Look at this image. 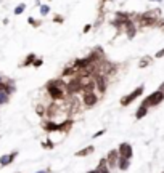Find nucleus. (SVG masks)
Wrapping results in <instances>:
<instances>
[{
  "label": "nucleus",
  "instance_id": "obj_28",
  "mask_svg": "<svg viewBox=\"0 0 164 173\" xmlns=\"http://www.w3.org/2000/svg\"><path fill=\"white\" fill-rule=\"evenodd\" d=\"M159 91L164 95V83H161V85H159Z\"/></svg>",
  "mask_w": 164,
  "mask_h": 173
},
{
  "label": "nucleus",
  "instance_id": "obj_2",
  "mask_svg": "<svg viewBox=\"0 0 164 173\" xmlns=\"http://www.w3.org/2000/svg\"><path fill=\"white\" fill-rule=\"evenodd\" d=\"M164 101V95L158 90V91H155V93H151L150 96H146L145 99H143V103H142V106H145V108H153V106H158L159 103H162Z\"/></svg>",
  "mask_w": 164,
  "mask_h": 173
},
{
  "label": "nucleus",
  "instance_id": "obj_8",
  "mask_svg": "<svg viewBox=\"0 0 164 173\" xmlns=\"http://www.w3.org/2000/svg\"><path fill=\"white\" fill-rule=\"evenodd\" d=\"M119 155L121 157H126V159H131L132 157V146L129 143H121V146H119Z\"/></svg>",
  "mask_w": 164,
  "mask_h": 173
},
{
  "label": "nucleus",
  "instance_id": "obj_27",
  "mask_svg": "<svg viewBox=\"0 0 164 173\" xmlns=\"http://www.w3.org/2000/svg\"><path fill=\"white\" fill-rule=\"evenodd\" d=\"M101 135H105V130H98V131L93 135V138H98V136H101Z\"/></svg>",
  "mask_w": 164,
  "mask_h": 173
},
{
  "label": "nucleus",
  "instance_id": "obj_23",
  "mask_svg": "<svg viewBox=\"0 0 164 173\" xmlns=\"http://www.w3.org/2000/svg\"><path fill=\"white\" fill-rule=\"evenodd\" d=\"M27 21H29V24H31V26H34V27H39V26L42 24L40 21H36V19H34V18H29V19H27Z\"/></svg>",
  "mask_w": 164,
  "mask_h": 173
},
{
  "label": "nucleus",
  "instance_id": "obj_4",
  "mask_svg": "<svg viewBox=\"0 0 164 173\" xmlns=\"http://www.w3.org/2000/svg\"><path fill=\"white\" fill-rule=\"evenodd\" d=\"M95 79V90H97L98 93H105L106 91V87H108V75L105 74H97L93 77Z\"/></svg>",
  "mask_w": 164,
  "mask_h": 173
},
{
  "label": "nucleus",
  "instance_id": "obj_19",
  "mask_svg": "<svg viewBox=\"0 0 164 173\" xmlns=\"http://www.w3.org/2000/svg\"><path fill=\"white\" fill-rule=\"evenodd\" d=\"M39 12H40V16H47L50 13V7L48 5H39Z\"/></svg>",
  "mask_w": 164,
  "mask_h": 173
},
{
  "label": "nucleus",
  "instance_id": "obj_16",
  "mask_svg": "<svg viewBox=\"0 0 164 173\" xmlns=\"http://www.w3.org/2000/svg\"><path fill=\"white\" fill-rule=\"evenodd\" d=\"M146 114H148V108H145V106H140L138 111L135 112V119H143Z\"/></svg>",
  "mask_w": 164,
  "mask_h": 173
},
{
  "label": "nucleus",
  "instance_id": "obj_1",
  "mask_svg": "<svg viewBox=\"0 0 164 173\" xmlns=\"http://www.w3.org/2000/svg\"><path fill=\"white\" fill-rule=\"evenodd\" d=\"M65 91L68 96H72V95L82 93V85H81V79L79 77H72L69 82H66V88Z\"/></svg>",
  "mask_w": 164,
  "mask_h": 173
},
{
  "label": "nucleus",
  "instance_id": "obj_13",
  "mask_svg": "<svg viewBox=\"0 0 164 173\" xmlns=\"http://www.w3.org/2000/svg\"><path fill=\"white\" fill-rule=\"evenodd\" d=\"M93 151H95V148H93V146H87V148H84V149H81V151H77L76 155H77V157H85V155L92 154Z\"/></svg>",
  "mask_w": 164,
  "mask_h": 173
},
{
  "label": "nucleus",
  "instance_id": "obj_32",
  "mask_svg": "<svg viewBox=\"0 0 164 173\" xmlns=\"http://www.w3.org/2000/svg\"><path fill=\"white\" fill-rule=\"evenodd\" d=\"M48 2H52V0H48Z\"/></svg>",
  "mask_w": 164,
  "mask_h": 173
},
{
  "label": "nucleus",
  "instance_id": "obj_6",
  "mask_svg": "<svg viewBox=\"0 0 164 173\" xmlns=\"http://www.w3.org/2000/svg\"><path fill=\"white\" fill-rule=\"evenodd\" d=\"M124 31H126L127 38H134V37H135V34H137V26H135V23H134L132 18L126 23V26H124Z\"/></svg>",
  "mask_w": 164,
  "mask_h": 173
},
{
  "label": "nucleus",
  "instance_id": "obj_31",
  "mask_svg": "<svg viewBox=\"0 0 164 173\" xmlns=\"http://www.w3.org/2000/svg\"><path fill=\"white\" fill-rule=\"evenodd\" d=\"M151 2H162V0H151Z\"/></svg>",
  "mask_w": 164,
  "mask_h": 173
},
{
  "label": "nucleus",
  "instance_id": "obj_24",
  "mask_svg": "<svg viewBox=\"0 0 164 173\" xmlns=\"http://www.w3.org/2000/svg\"><path fill=\"white\" fill-rule=\"evenodd\" d=\"M44 148H47V149H52V148H53V141H50V139H47V141L44 143Z\"/></svg>",
  "mask_w": 164,
  "mask_h": 173
},
{
  "label": "nucleus",
  "instance_id": "obj_22",
  "mask_svg": "<svg viewBox=\"0 0 164 173\" xmlns=\"http://www.w3.org/2000/svg\"><path fill=\"white\" fill-rule=\"evenodd\" d=\"M44 64V59H40V58H36V59H34V63H32V66H34V68H40V66Z\"/></svg>",
  "mask_w": 164,
  "mask_h": 173
},
{
  "label": "nucleus",
  "instance_id": "obj_7",
  "mask_svg": "<svg viewBox=\"0 0 164 173\" xmlns=\"http://www.w3.org/2000/svg\"><path fill=\"white\" fill-rule=\"evenodd\" d=\"M106 160H108V167H110V168H114V167L117 165V160H119V151H117V149L110 151Z\"/></svg>",
  "mask_w": 164,
  "mask_h": 173
},
{
  "label": "nucleus",
  "instance_id": "obj_18",
  "mask_svg": "<svg viewBox=\"0 0 164 173\" xmlns=\"http://www.w3.org/2000/svg\"><path fill=\"white\" fill-rule=\"evenodd\" d=\"M24 10H26V3H19L18 7L13 10V15H15V16H19V15H23V12H24Z\"/></svg>",
  "mask_w": 164,
  "mask_h": 173
},
{
  "label": "nucleus",
  "instance_id": "obj_29",
  "mask_svg": "<svg viewBox=\"0 0 164 173\" xmlns=\"http://www.w3.org/2000/svg\"><path fill=\"white\" fill-rule=\"evenodd\" d=\"M87 173H100V171H98L97 168H95V170H90V171H87Z\"/></svg>",
  "mask_w": 164,
  "mask_h": 173
},
{
  "label": "nucleus",
  "instance_id": "obj_15",
  "mask_svg": "<svg viewBox=\"0 0 164 173\" xmlns=\"http://www.w3.org/2000/svg\"><path fill=\"white\" fill-rule=\"evenodd\" d=\"M34 59H36V53H29V55H27V58H26L24 61H23L21 68H26V66H32Z\"/></svg>",
  "mask_w": 164,
  "mask_h": 173
},
{
  "label": "nucleus",
  "instance_id": "obj_11",
  "mask_svg": "<svg viewBox=\"0 0 164 173\" xmlns=\"http://www.w3.org/2000/svg\"><path fill=\"white\" fill-rule=\"evenodd\" d=\"M63 77H77V71L74 66H68L63 69Z\"/></svg>",
  "mask_w": 164,
  "mask_h": 173
},
{
  "label": "nucleus",
  "instance_id": "obj_3",
  "mask_svg": "<svg viewBox=\"0 0 164 173\" xmlns=\"http://www.w3.org/2000/svg\"><path fill=\"white\" fill-rule=\"evenodd\" d=\"M143 90H145V87H143V85L137 87V88H135V90H134L132 93H129L127 96H124V98L121 99V106H129V104H131L132 101H135V99H137V98L140 96V95L143 93Z\"/></svg>",
  "mask_w": 164,
  "mask_h": 173
},
{
  "label": "nucleus",
  "instance_id": "obj_9",
  "mask_svg": "<svg viewBox=\"0 0 164 173\" xmlns=\"http://www.w3.org/2000/svg\"><path fill=\"white\" fill-rule=\"evenodd\" d=\"M42 127H44L45 131H61V124H55V122L50 120V119L47 122H44Z\"/></svg>",
  "mask_w": 164,
  "mask_h": 173
},
{
  "label": "nucleus",
  "instance_id": "obj_12",
  "mask_svg": "<svg viewBox=\"0 0 164 173\" xmlns=\"http://www.w3.org/2000/svg\"><path fill=\"white\" fill-rule=\"evenodd\" d=\"M129 165H131V159H126V157H121L119 155V160H117V167L121 170H127Z\"/></svg>",
  "mask_w": 164,
  "mask_h": 173
},
{
  "label": "nucleus",
  "instance_id": "obj_25",
  "mask_svg": "<svg viewBox=\"0 0 164 173\" xmlns=\"http://www.w3.org/2000/svg\"><path fill=\"white\" fill-rule=\"evenodd\" d=\"M90 29H92V24H85V26H84V29H82V32H84V34H89Z\"/></svg>",
  "mask_w": 164,
  "mask_h": 173
},
{
  "label": "nucleus",
  "instance_id": "obj_10",
  "mask_svg": "<svg viewBox=\"0 0 164 173\" xmlns=\"http://www.w3.org/2000/svg\"><path fill=\"white\" fill-rule=\"evenodd\" d=\"M18 155V152H11L10 155H3V157H0V165L2 167H5V165H8V164H11V162L15 160V157Z\"/></svg>",
  "mask_w": 164,
  "mask_h": 173
},
{
  "label": "nucleus",
  "instance_id": "obj_5",
  "mask_svg": "<svg viewBox=\"0 0 164 173\" xmlns=\"http://www.w3.org/2000/svg\"><path fill=\"white\" fill-rule=\"evenodd\" d=\"M82 103L85 108H92L98 103V95L93 93V91H84V96H82Z\"/></svg>",
  "mask_w": 164,
  "mask_h": 173
},
{
  "label": "nucleus",
  "instance_id": "obj_20",
  "mask_svg": "<svg viewBox=\"0 0 164 173\" xmlns=\"http://www.w3.org/2000/svg\"><path fill=\"white\" fill-rule=\"evenodd\" d=\"M36 112H37L39 117H45V106H44V104H37Z\"/></svg>",
  "mask_w": 164,
  "mask_h": 173
},
{
  "label": "nucleus",
  "instance_id": "obj_26",
  "mask_svg": "<svg viewBox=\"0 0 164 173\" xmlns=\"http://www.w3.org/2000/svg\"><path fill=\"white\" fill-rule=\"evenodd\" d=\"M164 56V48H161L159 52H156V55H155V58H162Z\"/></svg>",
  "mask_w": 164,
  "mask_h": 173
},
{
  "label": "nucleus",
  "instance_id": "obj_30",
  "mask_svg": "<svg viewBox=\"0 0 164 173\" xmlns=\"http://www.w3.org/2000/svg\"><path fill=\"white\" fill-rule=\"evenodd\" d=\"M50 170H42V171H37V173H48Z\"/></svg>",
  "mask_w": 164,
  "mask_h": 173
},
{
  "label": "nucleus",
  "instance_id": "obj_14",
  "mask_svg": "<svg viewBox=\"0 0 164 173\" xmlns=\"http://www.w3.org/2000/svg\"><path fill=\"white\" fill-rule=\"evenodd\" d=\"M151 61H153V58H151V56H143L142 59H140V63H138V68L140 69H145L146 66L151 64Z\"/></svg>",
  "mask_w": 164,
  "mask_h": 173
},
{
  "label": "nucleus",
  "instance_id": "obj_17",
  "mask_svg": "<svg viewBox=\"0 0 164 173\" xmlns=\"http://www.w3.org/2000/svg\"><path fill=\"white\" fill-rule=\"evenodd\" d=\"M10 99V93L7 90H0V104H5Z\"/></svg>",
  "mask_w": 164,
  "mask_h": 173
},
{
  "label": "nucleus",
  "instance_id": "obj_21",
  "mask_svg": "<svg viewBox=\"0 0 164 173\" xmlns=\"http://www.w3.org/2000/svg\"><path fill=\"white\" fill-rule=\"evenodd\" d=\"M53 23H56V24H63L65 23V18L61 15H55L53 16Z\"/></svg>",
  "mask_w": 164,
  "mask_h": 173
}]
</instances>
